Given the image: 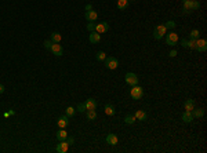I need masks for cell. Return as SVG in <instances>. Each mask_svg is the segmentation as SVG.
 Masks as SVG:
<instances>
[{
    "label": "cell",
    "instance_id": "37",
    "mask_svg": "<svg viewBox=\"0 0 207 153\" xmlns=\"http://www.w3.org/2000/svg\"><path fill=\"white\" fill-rule=\"evenodd\" d=\"M168 55H170V57H176V55H177V51H176V50H171L170 53H168Z\"/></svg>",
    "mask_w": 207,
    "mask_h": 153
},
{
    "label": "cell",
    "instance_id": "8",
    "mask_svg": "<svg viewBox=\"0 0 207 153\" xmlns=\"http://www.w3.org/2000/svg\"><path fill=\"white\" fill-rule=\"evenodd\" d=\"M108 29H109V25L106 21L99 22L95 25V32H97V33H105V32H108Z\"/></svg>",
    "mask_w": 207,
    "mask_h": 153
},
{
    "label": "cell",
    "instance_id": "39",
    "mask_svg": "<svg viewBox=\"0 0 207 153\" xmlns=\"http://www.w3.org/2000/svg\"><path fill=\"white\" fill-rule=\"evenodd\" d=\"M3 93H4V86L0 84V94H3Z\"/></svg>",
    "mask_w": 207,
    "mask_h": 153
},
{
    "label": "cell",
    "instance_id": "31",
    "mask_svg": "<svg viewBox=\"0 0 207 153\" xmlns=\"http://www.w3.org/2000/svg\"><path fill=\"white\" fill-rule=\"evenodd\" d=\"M87 31L94 32L95 31V23L94 22H89V23H87Z\"/></svg>",
    "mask_w": 207,
    "mask_h": 153
},
{
    "label": "cell",
    "instance_id": "12",
    "mask_svg": "<svg viewBox=\"0 0 207 153\" xmlns=\"http://www.w3.org/2000/svg\"><path fill=\"white\" fill-rule=\"evenodd\" d=\"M106 142H108L109 145L115 146V145L119 144V138H117L115 134H108V135H106Z\"/></svg>",
    "mask_w": 207,
    "mask_h": 153
},
{
    "label": "cell",
    "instance_id": "36",
    "mask_svg": "<svg viewBox=\"0 0 207 153\" xmlns=\"http://www.w3.org/2000/svg\"><path fill=\"white\" fill-rule=\"evenodd\" d=\"M181 46H182V47H188V40H186V39H184V40L181 41Z\"/></svg>",
    "mask_w": 207,
    "mask_h": 153
},
{
    "label": "cell",
    "instance_id": "38",
    "mask_svg": "<svg viewBox=\"0 0 207 153\" xmlns=\"http://www.w3.org/2000/svg\"><path fill=\"white\" fill-rule=\"evenodd\" d=\"M90 10H93V6H91V4H87V6H86V11H90Z\"/></svg>",
    "mask_w": 207,
    "mask_h": 153
},
{
    "label": "cell",
    "instance_id": "18",
    "mask_svg": "<svg viewBox=\"0 0 207 153\" xmlns=\"http://www.w3.org/2000/svg\"><path fill=\"white\" fill-rule=\"evenodd\" d=\"M105 113L108 115V116H115V113H116V110H115V108H113V105H105Z\"/></svg>",
    "mask_w": 207,
    "mask_h": 153
},
{
    "label": "cell",
    "instance_id": "21",
    "mask_svg": "<svg viewBox=\"0 0 207 153\" xmlns=\"http://www.w3.org/2000/svg\"><path fill=\"white\" fill-rule=\"evenodd\" d=\"M184 11L185 13H191V11H192V0L184 1Z\"/></svg>",
    "mask_w": 207,
    "mask_h": 153
},
{
    "label": "cell",
    "instance_id": "33",
    "mask_svg": "<svg viewBox=\"0 0 207 153\" xmlns=\"http://www.w3.org/2000/svg\"><path fill=\"white\" fill-rule=\"evenodd\" d=\"M199 7H200V3H199V1H193V0H192V11L198 10Z\"/></svg>",
    "mask_w": 207,
    "mask_h": 153
},
{
    "label": "cell",
    "instance_id": "30",
    "mask_svg": "<svg viewBox=\"0 0 207 153\" xmlns=\"http://www.w3.org/2000/svg\"><path fill=\"white\" fill-rule=\"evenodd\" d=\"M195 44H196V39H191V40H188V47H189V48L195 50Z\"/></svg>",
    "mask_w": 207,
    "mask_h": 153
},
{
    "label": "cell",
    "instance_id": "1",
    "mask_svg": "<svg viewBox=\"0 0 207 153\" xmlns=\"http://www.w3.org/2000/svg\"><path fill=\"white\" fill-rule=\"evenodd\" d=\"M130 95L133 97V99H141L142 98V95H144V90H142V87L140 86H131V91H130Z\"/></svg>",
    "mask_w": 207,
    "mask_h": 153
},
{
    "label": "cell",
    "instance_id": "24",
    "mask_svg": "<svg viewBox=\"0 0 207 153\" xmlns=\"http://www.w3.org/2000/svg\"><path fill=\"white\" fill-rule=\"evenodd\" d=\"M191 113H192V116L193 117H202L203 115H204V110H203V109H196V110H195L193 109Z\"/></svg>",
    "mask_w": 207,
    "mask_h": 153
},
{
    "label": "cell",
    "instance_id": "41",
    "mask_svg": "<svg viewBox=\"0 0 207 153\" xmlns=\"http://www.w3.org/2000/svg\"><path fill=\"white\" fill-rule=\"evenodd\" d=\"M133 1H134V0H133Z\"/></svg>",
    "mask_w": 207,
    "mask_h": 153
},
{
    "label": "cell",
    "instance_id": "15",
    "mask_svg": "<svg viewBox=\"0 0 207 153\" xmlns=\"http://www.w3.org/2000/svg\"><path fill=\"white\" fill-rule=\"evenodd\" d=\"M182 122L184 123H192L193 122V116H192V113L189 112V110H185L184 115H182Z\"/></svg>",
    "mask_w": 207,
    "mask_h": 153
},
{
    "label": "cell",
    "instance_id": "17",
    "mask_svg": "<svg viewBox=\"0 0 207 153\" xmlns=\"http://www.w3.org/2000/svg\"><path fill=\"white\" fill-rule=\"evenodd\" d=\"M66 137H68V132L64 128H61V130L57 132V139L58 141H65L66 139Z\"/></svg>",
    "mask_w": 207,
    "mask_h": 153
},
{
    "label": "cell",
    "instance_id": "35",
    "mask_svg": "<svg viewBox=\"0 0 207 153\" xmlns=\"http://www.w3.org/2000/svg\"><path fill=\"white\" fill-rule=\"evenodd\" d=\"M66 142L69 144V146H71V145L75 144V138H72V137H69V138H68V137H66Z\"/></svg>",
    "mask_w": 207,
    "mask_h": 153
},
{
    "label": "cell",
    "instance_id": "20",
    "mask_svg": "<svg viewBox=\"0 0 207 153\" xmlns=\"http://www.w3.org/2000/svg\"><path fill=\"white\" fill-rule=\"evenodd\" d=\"M128 6V0H117V9L119 10H124Z\"/></svg>",
    "mask_w": 207,
    "mask_h": 153
},
{
    "label": "cell",
    "instance_id": "14",
    "mask_svg": "<svg viewBox=\"0 0 207 153\" xmlns=\"http://www.w3.org/2000/svg\"><path fill=\"white\" fill-rule=\"evenodd\" d=\"M57 124H58L59 128H65V127L69 124V122H68V116L65 115V116H61L58 119V122H57Z\"/></svg>",
    "mask_w": 207,
    "mask_h": 153
},
{
    "label": "cell",
    "instance_id": "28",
    "mask_svg": "<svg viewBox=\"0 0 207 153\" xmlns=\"http://www.w3.org/2000/svg\"><path fill=\"white\" fill-rule=\"evenodd\" d=\"M73 115H75V108H73V106H68L66 108V116L72 117Z\"/></svg>",
    "mask_w": 207,
    "mask_h": 153
},
{
    "label": "cell",
    "instance_id": "2",
    "mask_svg": "<svg viewBox=\"0 0 207 153\" xmlns=\"http://www.w3.org/2000/svg\"><path fill=\"white\" fill-rule=\"evenodd\" d=\"M103 61H105V66L108 69H111V70H113V69H116L119 66V61L115 57H106Z\"/></svg>",
    "mask_w": 207,
    "mask_h": 153
},
{
    "label": "cell",
    "instance_id": "19",
    "mask_svg": "<svg viewBox=\"0 0 207 153\" xmlns=\"http://www.w3.org/2000/svg\"><path fill=\"white\" fill-rule=\"evenodd\" d=\"M135 119L144 122V120H146V113H145L144 110H137V112H135Z\"/></svg>",
    "mask_w": 207,
    "mask_h": 153
},
{
    "label": "cell",
    "instance_id": "3",
    "mask_svg": "<svg viewBox=\"0 0 207 153\" xmlns=\"http://www.w3.org/2000/svg\"><path fill=\"white\" fill-rule=\"evenodd\" d=\"M166 26L164 25H158L156 26V29H155V32H153V37L156 39V40H160L163 36H164V33H166Z\"/></svg>",
    "mask_w": 207,
    "mask_h": 153
},
{
    "label": "cell",
    "instance_id": "7",
    "mask_svg": "<svg viewBox=\"0 0 207 153\" xmlns=\"http://www.w3.org/2000/svg\"><path fill=\"white\" fill-rule=\"evenodd\" d=\"M68 149H69V144H68L66 139H65V141H59V144L57 145L55 150H57L58 153H66Z\"/></svg>",
    "mask_w": 207,
    "mask_h": 153
},
{
    "label": "cell",
    "instance_id": "26",
    "mask_svg": "<svg viewBox=\"0 0 207 153\" xmlns=\"http://www.w3.org/2000/svg\"><path fill=\"white\" fill-rule=\"evenodd\" d=\"M199 35H200V32L198 29H193V31H191V33H189L191 39H199Z\"/></svg>",
    "mask_w": 207,
    "mask_h": 153
},
{
    "label": "cell",
    "instance_id": "40",
    "mask_svg": "<svg viewBox=\"0 0 207 153\" xmlns=\"http://www.w3.org/2000/svg\"><path fill=\"white\" fill-rule=\"evenodd\" d=\"M182 1H186V0H182Z\"/></svg>",
    "mask_w": 207,
    "mask_h": 153
},
{
    "label": "cell",
    "instance_id": "27",
    "mask_svg": "<svg viewBox=\"0 0 207 153\" xmlns=\"http://www.w3.org/2000/svg\"><path fill=\"white\" fill-rule=\"evenodd\" d=\"M95 58L98 59V61H103V59L106 58V54H105L103 51H98V53H97V55H95Z\"/></svg>",
    "mask_w": 207,
    "mask_h": 153
},
{
    "label": "cell",
    "instance_id": "6",
    "mask_svg": "<svg viewBox=\"0 0 207 153\" xmlns=\"http://www.w3.org/2000/svg\"><path fill=\"white\" fill-rule=\"evenodd\" d=\"M50 51H51V53H53L55 57H61V55L64 54V50H62V47H61V44H59V43H53V46H51Z\"/></svg>",
    "mask_w": 207,
    "mask_h": 153
},
{
    "label": "cell",
    "instance_id": "5",
    "mask_svg": "<svg viewBox=\"0 0 207 153\" xmlns=\"http://www.w3.org/2000/svg\"><path fill=\"white\" fill-rule=\"evenodd\" d=\"M166 41H167V44L168 46H176L177 44V41H178V35L177 33H174V32H170L168 35H167L166 37Z\"/></svg>",
    "mask_w": 207,
    "mask_h": 153
},
{
    "label": "cell",
    "instance_id": "13",
    "mask_svg": "<svg viewBox=\"0 0 207 153\" xmlns=\"http://www.w3.org/2000/svg\"><path fill=\"white\" fill-rule=\"evenodd\" d=\"M89 40H90V43H93V44H95V43H99V40H101V35H99V33H97V32L94 31L93 33H90Z\"/></svg>",
    "mask_w": 207,
    "mask_h": 153
},
{
    "label": "cell",
    "instance_id": "4",
    "mask_svg": "<svg viewBox=\"0 0 207 153\" xmlns=\"http://www.w3.org/2000/svg\"><path fill=\"white\" fill-rule=\"evenodd\" d=\"M124 79H126V83L127 84H130V86H135V84H138V76L135 75V73H127L126 76H124Z\"/></svg>",
    "mask_w": 207,
    "mask_h": 153
},
{
    "label": "cell",
    "instance_id": "32",
    "mask_svg": "<svg viewBox=\"0 0 207 153\" xmlns=\"http://www.w3.org/2000/svg\"><path fill=\"white\" fill-rule=\"evenodd\" d=\"M77 112H80V113L86 112V105L84 104H79V105H77Z\"/></svg>",
    "mask_w": 207,
    "mask_h": 153
},
{
    "label": "cell",
    "instance_id": "29",
    "mask_svg": "<svg viewBox=\"0 0 207 153\" xmlns=\"http://www.w3.org/2000/svg\"><path fill=\"white\" fill-rule=\"evenodd\" d=\"M164 26H166V29H173V28H176V22L174 21H167L164 23Z\"/></svg>",
    "mask_w": 207,
    "mask_h": 153
},
{
    "label": "cell",
    "instance_id": "34",
    "mask_svg": "<svg viewBox=\"0 0 207 153\" xmlns=\"http://www.w3.org/2000/svg\"><path fill=\"white\" fill-rule=\"evenodd\" d=\"M51 46H53V41H51V40H46L44 41V47H46V48H51Z\"/></svg>",
    "mask_w": 207,
    "mask_h": 153
},
{
    "label": "cell",
    "instance_id": "22",
    "mask_svg": "<svg viewBox=\"0 0 207 153\" xmlns=\"http://www.w3.org/2000/svg\"><path fill=\"white\" fill-rule=\"evenodd\" d=\"M61 39H62V37H61V35H59L58 32L51 33V41H53V43H59V41H61Z\"/></svg>",
    "mask_w": 207,
    "mask_h": 153
},
{
    "label": "cell",
    "instance_id": "23",
    "mask_svg": "<svg viewBox=\"0 0 207 153\" xmlns=\"http://www.w3.org/2000/svg\"><path fill=\"white\" fill-rule=\"evenodd\" d=\"M86 116L89 120H95L97 119V112L95 110H86Z\"/></svg>",
    "mask_w": 207,
    "mask_h": 153
},
{
    "label": "cell",
    "instance_id": "25",
    "mask_svg": "<svg viewBox=\"0 0 207 153\" xmlns=\"http://www.w3.org/2000/svg\"><path fill=\"white\" fill-rule=\"evenodd\" d=\"M135 120H137L135 116H131V115H127V116L124 117V123H126V124H133Z\"/></svg>",
    "mask_w": 207,
    "mask_h": 153
},
{
    "label": "cell",
    "instance_id": "9",
    "mask_svg": "<svg viewBox=\"0 0 207 153\" xmlns=\"http://www.w3.org/2000/svg\"><path fill=\"white\" fill-rule=\"evenodd\" d=\"M195 50H198V51H206L207 50V41L204 40V39H196Z\"/></svg>",
    "mask_w": 207,
    "mask_h": 153
},
{
    "label": "cell",
    "instance_id": "10",
    "mask_svg": "<svg viewBox=\"0 0 207 153\" xmlns=\"http://www.w3.org/2000/svg\"><path fill=\"white\" fill-rule=\"evenodd\" d=\"M86 105V110H95L97 109V101L94 98H89L84 102Z\"/></svg>",
    "mask_w": 207,
    "mask_h": 153
},
{
    "label": "cell",
    "instance_id": "11",
    "mask_svg": "<svg viewBox=\"0 0 207 153\" xmlns=\"http://www.w3.org/2000/svg\"><path fill=\"white\" fill-rule=\"evenodd\" d=\"M84 17L89 22H94V21H97V18H98V14L95 13V11H93V10H90V11H86Z\"/></svg>",
    "mask_w": 207,
    "mask_h": 153
},
{
    "label": "cell",
    "instance_id": "16",
    "mask_svg": "<svg viewBox=\"0 0 207 153\" xmlns=\"http://www.w3.org/2000/svg\"><path fill=\"white\" fill-rule=\"evenodd\" d=\"M184 108H185V110L192 112V110L195 109V101H193V99H186V101H185V104H184Z\"/></svg>",
    "mask_w": 207,
    "mask_h": 153
}]
</instances>
